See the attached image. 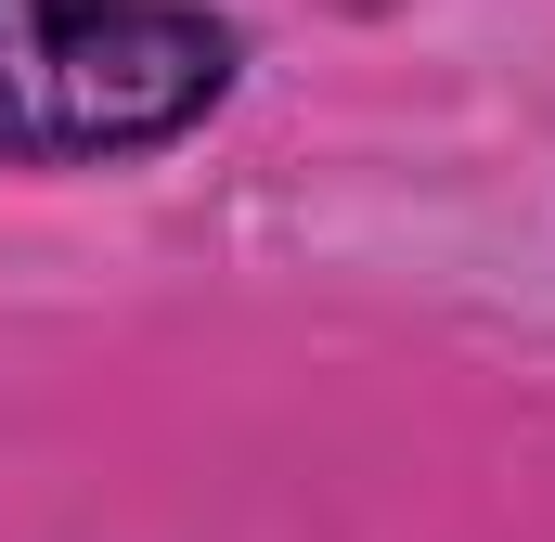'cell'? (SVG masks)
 I'll return each mask as SVG.
<instances>
[{
    "label": "cell",
    "instance_id": "6da1fadb",
    "mask_svg": "<svg viewBox=\"0 0 555 542\" xmlns=\"http://www.w3.org/2000/svg\"><path fill=\"white\" fill-rule=\"evenodd\" d=\"M246 91V26L207 0H0V168H142Z\"/></svg>",
    "mask_w": 555,
    "mask_h": 542
}]
</instances>
